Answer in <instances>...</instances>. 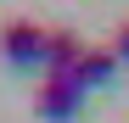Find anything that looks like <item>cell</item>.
Here are the masks:
<instances>
[{"instance_id": "1", "label": "cell", "mask_w": 129, "mask_h": 123, "mask_svg": "<svg viewBox=\"0 0 129 123\" xmlns=\"http://www.w3.org/2000/svg\"><path fill=\"white\" fill-rule=\"evenodd\" d=\"M0 56H6L17 73L45 67V28H39L34 17H6V23H0Z\"/></svg>"}, {"instance_id": "2", "label": "cell", "mask_w": 129, "mask_h": 123, "mask_svg": "<svg viewBox=\"0 0 129 123\" xmlns=\"http://www.w3.org/2000/svg\"><path fill=\"white\" fill-rule=\"evenodd\" d=\"M79 106H84V90L73 84V78H45V84H39V95H34L39 123H73Z\"/></svg>"}, {"instance_id": "3", "label": "cell", "mask_w": 129, "mask_h": 123, "mask_svg": "<svg viewBox=\"0 0 129 123\" xmlns=\"http://www.w3.org/2000/svg\"><path fill=\"white\" fill-rule=\"evenodd\" d=\"M84 50L90 45H84L73 28H45V78H73Z\"/></svg>"}, {"instance_id": "4", "label": "cell", "mask_w": 129, "mask_h": 123, "mask_svg": "<svg viewBox=\"0 0 129 123\" xmlns=\"http://www.w3.org/2000/svg\"><path fill=\"white\" fill-rule=\"evenodd\" d=\"M112 78H118V56H112V45H107V50L90 45V50H84V62H79V73H73V84L90 95V90H107Z\"/></svg>"}, {"instance_id": "5", "label": "cell", "mask_w": 129, "mask_h": 123, "mask_svg": "<svg viewBox=\"0 0 129 123\" xmlns=\"http://www.w3.org/2000/svg\"><path fill=\"white\" fill-rule=\"evenodd\" d=\"M112 56H118V67H129V23L112 34Z\"/></svg>"}]
</instances>
